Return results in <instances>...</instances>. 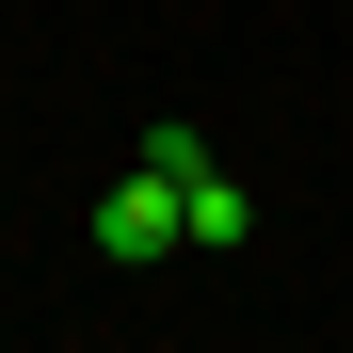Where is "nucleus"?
I'll return each instance as SVG.
<instances>
[{
    "instance_id": "1",
    "label": "nucleus",
    "mask_w": 353,
    "mask_h": 353,
    "mask_svg": "<svg viewBox=\"0 0 353 353\" xmlns=\"http://www.w3.org/2000/svg\"><path fill=\"white\" fill-rule=\"evenodd\" d=\"M97 257H112V273H145V257H176V176H161V161H129V176L97 193Z\"/></svg>"
},
{
    "instance_id": "2",
    "label": "nucleus",
    "mask_w": 353,
    "mask_h": 353,
    "mask_svg": "<svg viewBox=\"0 0 353 353\" xmlns=\"http://www.w3.org/2000/svg\"><path fill=\"white\" fill-rule=\"evenodd\" d=\"M176 241H209V257H241V241H257V193H241L225 161H193V176H176Z\"/></svg>"
}]
</instances>
